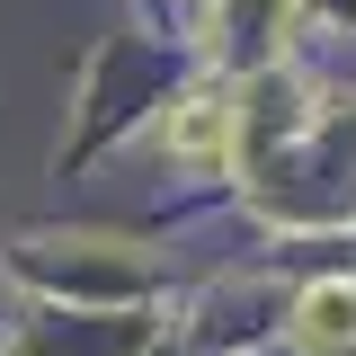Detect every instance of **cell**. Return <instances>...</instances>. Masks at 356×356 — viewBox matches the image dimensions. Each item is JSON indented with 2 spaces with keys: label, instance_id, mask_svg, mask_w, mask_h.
<instances>
[{
  "label": "cell",
  "instance_id": "1",
  "mask_svg": "<svg viewBox=\"0 0 356 356\" xmlns=\"http://www.w3.org/2000/svg\"><path fill=\"white\" fill-rule=\"evenodd\" d=\"M356 339V294H312V348Z\"/></svg>",
  "mask_w": 356,
  "mask_h": 356
}]
</instances>
